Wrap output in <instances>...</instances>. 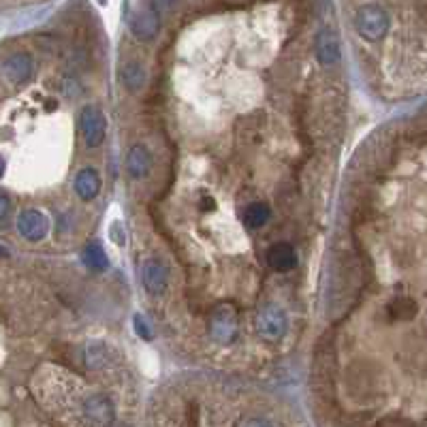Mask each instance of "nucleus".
<instances>
[{
    "label": "nucleus",
    "mask_w": 427,
    "mask_h": 427,
    "mask_svg": "<svg viewBox=\"0 0 427 427\" xmlns=\"http://www.w3.org/2000/svg\"><path fill=\"white\" fill-rule=\"evenodd\" d=\"M389 15L379 4H364L355 15V28L361 34V38L376 43L389 32Z\"/></svg>",
    "instance_id": "1"
},
{
    "label": "nucleus",
    "mask_w": 427,
    "mask_h": 427,
    "mask_svg": "<svg viewBox=\"0 0 427 427\" xmlns=\"http://www.w3.org/2000/svg\"><path fill=\"white\" fill-rule=\"evenodd\" d=\"M79 128H81L86 145L88 148H98L105 141V130H107L105 113L98 107H94V105L83 107L81 113H79Z\"/></svg>",
    "instance_id": "2"
},
{
    "label": "nucleus",
    "mask_w": 427,
    "mask_h": 427,
    "mask_svg": "<svg viewBox=\"0 0 427 427\" xmlns=\"http://www.w3.org/2000/svg\"><path fill=\"white\" fill-rule=\"evenodd\" d=\"M210 336L218 344H231L237 338V317L231 308H218L212 312Z\"/></svg>",
    "instance_id": "3"
},
{
    "label": "nucleus",
    "mask_w": 427,
    "mask_h": 427,
    "mask_svg": "<svg viewBox=\"0 0 427 427\" xmlns=\"http://www.w3.org/2000/svg\"><path fill=\"white\" fill-rule=\"evenodd\" d=\"M158 30H160V15L150 4L141 6L130 17V32L139 41H152V38H156Z\"/></svg>",
    "instance_id": "4"
},
{
    "label": "nucleus",
    "mask_w": 427,
    "mask_h": 427,
    "mask_svg": "<svg viewBox=\"0 0 427 427\" xmlns=\"http://www.w3.org/2000/svg\"><path fill=\"white\" fill-rule=\"evenodd\" d=\"M257 329L267 340H278L287 331V314L278 306H265L257 317Z\"/></svg>",
    "instance_id": "5"
},
{
    "label": "nucleus",
    "mask_w": 427,
    "mask_h": 427,
    "mask_svg": "<svg viewBox=\"0 0 427 427\" xmlns=\"http://www.w3.org/2000/svg\"><path fill=\"white\" fill-rule=\"evenodd\" d=\"M17 229L28 242H41L49 231V220L38 210H24L17 216Z\"/></svg>",
    "instance_id": "6"
},
{
    "label": "nucleus",
    "mask_w": 427,
    "mask_h": 427,
    "mask_svg": "<svg viewBox=\"0 0 427 427\" xmlns=\"http://www.w3.org/2000/svg\"><path fill=\"white\" fill-rule=\"evenodd\" d=\"M314 49H317V58L323 66H334L342 58L340 38L334 30H321L319 36H317Z\"/></svg>",
    "instance_id": "7"
},
{
    "label": "nucleus",
    "mask_w": 427,
    "mask_h": 427,
    "mask_svg": "<svg viewBox=\"0 0 427 427\" xmlns=\"http://www.w3.org/2000/svg\"><path fill=\"white\" fill-rule=\"evenodd\" d=\"M83 415L94 427H109L113 423V404L105 396H92L83 402Z\"/></svg>",
    "instance_id": "8"
},
{
    "label": "nucleus",
    "mask_w": 427,
    "mask_h": 427,
    "mask_svg": "<svg viewBox=\"0 0 427 427\" xmlns=\"http://www.w3.org/2000/svg\"><path fill=\"white\" fill-rule=\"evenodd\" d=\"M2 73L11 83H24L32 75V58L24 51H17L2 62Z\"/></svg>",
    "instance_id": "9"
},
{
    "label": "nucleus",
    "mask_w": 427,
    "mask_h": 427,
    "mask_svg": "<svg viewBox=\"0 0 427 427\" xmlns=\"http://www.w3.org/2000/svg\"><path fill=\"white\" fill-rule=\"evenodd\" d=\"M141 280H143V287L148 289V293H152V295H163L167 289V282H169L165 265L156 259H150L143 263Z\"/></svg>",
    "instance_id": "10"
},
{
    "label": "nucleus",
    "mask_w": 427,
    "mask_h": 427,
    "mask_svg": "<svg viewBox=\"0 0 427 427\" xmlns=\"http://www.w3.org/2000/svg\"><path fill=\"white\" fill-rule=\"evenodd\" d=\"M267 263L276 272H291L297 265V252L291 244L280 242L267 250Z\"/></svg>",
    "instance_id": "11"
},
{
    "label": "nucleus",
    "mask_w": 427,
    "mask_h": 427,
    "mask_svg": "<svg viewBox=\"0 0 427 427\" xmlns=\"http://www.w3.org/2000/svg\"><path fill=\"white\" fill-rule=\"evenodd\" d=\"M152 169V156L145 150V145H133L128 156H126V171L130 178H145Z\"/></svg>",
    "instance_id": "12"
},
{
    "label": "nucleus",
    "mask_w": 427,
    "mask_h": 427,
    "mask_svg": "<svg viewBox=\"0 0 427 427\" xmlns=\"http://www.w3.org/2000/svg\"><path fill=\"white\" fill-rule=\"evenodd\" d=\"M75 192L83 201H92L101 192V178L94 169H81L75 178Z\"/></svg>",
    "instance_id": "13"
},
{
    "label": "nucleus",
    "mask_w": 427,
    "mask_h": 427,
    "mask_svg": "<svg viewBox=\"0 0 427 427\" xmlns=\"http://www.w3.org/2000/svg\"><path fill=\"white\" fill-rule=\"evenodd\" d=\"M122 83L128 92H139L145 83V71L139 62H126L122 66Z\"/></svg>",
    "instance_id": "14"
},
{
    "label": "nucleus",
    "mask_w": 427,
    "mask_h": 427,
    "mask_svg": "<svg viewBox=\"0 0 427 427\" xmlns=\"http://www.w3.org/2000/svg\"><path fill=\"white\" fill-rule=\"evenodd\" d=\"M269 216H272L269 205H265V203H250V205L244 210L242 220H244V225H246L248 229H261V227L267 225Z\"/></svg>",
    "instance_id": "15"
},
{
    "label": "nucleus",
    "mask_w": 427,
    "mask_h": 427,
    "mask_svg": "<svg viewBox=\"0 0 427 427\" xmlns=\"http://www.w3.org/2000/svg\"><path fill=\"white\" fill-rule=\"evenodd\" d=\"M83 261L92 272H103L107 269V254L98 242H90L83 250Z\"/></svg>",
    "instance_id": "16"
},
{
    "label": "nucleus",
    "mask_w": 427,
    "mask_h": 427,
    "mask_svg": "<svg viewBox=\"0 0 427 427\" xmlns=\"http://www.w3.org/2000/svg\"><path fill=\"white\" fill-rule=\"evenodd\" d=\"M387 310H389L391 319H396V321H408V319L415 317L417 304L411 297H396V299H391V304H389Z\"/></svg>",
    "instance_id": "17"
},
{
    "label": "nucleus",
    "mask_w": 427,
    "mask_h": 427,
    "mask_svg": "<svg viewBox=\"0 0 427 427\" xmlns=\"http://www.w3.org/2000/svg\"><path fill=\"white\" fill-rule=\"evenodd\" d=\"M86 361H88V366H90L92 370L101 368V366L105 364V351H103V346H90V349L86 351Z\"/></svg>",
    "instance_id": "18"
},
{
    "label": "nucleus",
    "mask_w": 427,
    "mask_h": 427,
    "mask_svg": "<svg viewBox=\"0 0 427 427\" xmlns=\"http://www.w3.org/2000/svg\"><path fill=\"white\" fill-rule=\"evenodd\" d=\"M178 4V0H150V6L160 15V13H169L173 11V6Z\"/></svg>",
    "instance_id": "19"
},
{
    "label": "nucleus",
    "mask_w": 427,
    "mask_h": 427,
    "mask_svg": "<svg viewBox=\"0 0 427 427\" xmlns=\"http://www.w3.org/2000/svg\"><path fill=\"white\" fill-rule=\"evenodd\" d=\"M135 329H137V334H139L143 340H152L150 325L145 323V319H143V317H135Z\"/></svg>",
    "instance_id": "20"
},
{
    "label": "nucleus",
    "mask_w": 427,
    "mask_h": 427,
    "mask_svg": "<svg viewBox=\"0 0 427 427\" xmlns=\"http://www.w3.org/2000/svg\"><path fill=\"white\" fill-rule=\"evenodd\" d=\"M9 212H11V199H9V195H6V192H2V190H0V220H2V218H6V216H9Z\"/></svg>",
    "instance_id": "21"
},
{
    "label": "nucleus",
    "mask_w": 427,
    "mask_h": 427,
    "mask_svg": "<svg viewBox=\"0 0 427 427\" xmlns=\"http://www.w3.org/2000/svg\"><path fill=\"white\" fill-rule=\"evenodd\" d=\"M244 427H274V426H269V423L263 421V419H250V421L244 423Z\"/></svg>",
    "instance_id": "22"
},
{
    "label": "nucleus",
    "mask_w": 427,
    "mask_h": 427,
    "mask_svg": "<svg viewBox=\"0 0 427 427\" xmlns=\"http://www.w3.org/2000/svg\"><path fill=\"white\" fill-rule=\"evenodd\" d=\"M201 207L207 212V207H214V199H212V197H203V199H201Z\"/></svg>",
    "instance_id": "23"
},
{
    "label": "nucleus",
    "mask_w": 427,
    "mask_h": 427,
    "mask_svg": "<svg viewBox=\"0 0 427 427\" xmlns=\"http://www.w3.org/2000/svg\"><path fill=\"white\" fill-rule=\"evenodd\" d=\"M2 173H4V158L0 156V178H2Z\"/></svg>",
    "instance_id": "24"
},
{
    "label": "nucleus",
    "mask_w": 427,
    "mask_h": 427,
    "mask_svg": "<svg viewBox=\"0 0 427 427\" xmlns=\"http://www.w3.org/2000/svg\"><path fill=\"white\" fill-rule=\"evenodd\" d=\"M0 257H9V252L4 248H0Z\"/></svg>",
    "instance_id": "25"
}]
</instances>
